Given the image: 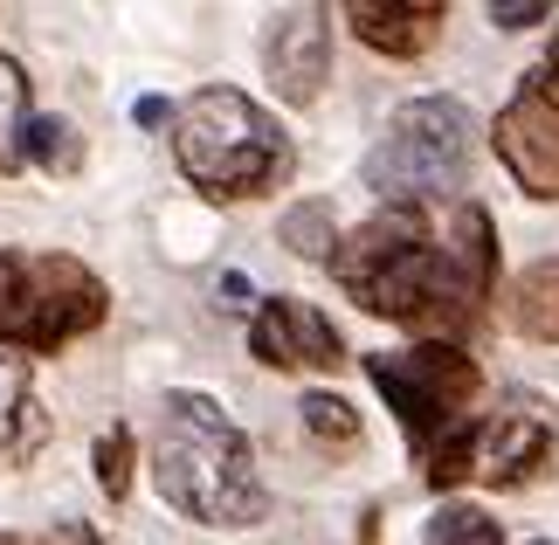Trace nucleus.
I'll list each match as a JSON object with an SVG mask.
<instances>
[{
  "label": "nucleus",
  "mask_w": 559,
  "mask_h": 545,
  "mask_svg": "<svg viewBox=\"0 0 559 545\" xmlns=\"http://www.w3.org/2000/svg\"><path fill=\"white\" fill-rule=\"evenodd\" d=\"M332 276L373 318L415 332H469L498 276V235L477 201L380 208L346 242H332Z\"/></svg>",
  "instance_id": "nucleus-1"
},
{
  "label": "nucleus",
  "mask_w": 559,
  "mask_h": 545,
  "mask_svg": "<svg viewBox=\"0 0 559 545\" xmlns=\"http://www.w3.org/2000/svg\"><path fill=\"white\" fill-rule=\"evenodd\" d=\"M153 484L193 525H255L270 511L263 470H255L249 435L228 422L207 394H166L153 435Z\"/></svg>",
  "instance_id": "nucleus-2"
},
{
  "label": "nucleus",
  "mask_w": 559,
  "mask_h": 545,
  "mask_svg": "<svg viewBox=\"0 0 559 545\" xmlns=\"http://www.w3.org/2000/svg\"><path fill=\"white\" fill-rule=\"evenodd\" d=\"M373 387L386 394V407L401 414L407 442H415V463L436 490L463 484L469 476V442H477V394H484V374L463 345H415V353H373L367 359Z\"/></svg>",
  "instance_id": "nucleus-3"
},
{
  "label": "nucleus",
  "mask_w": 559,
  "mask_h": 545,
  "mask_svg": "<svg viewBox=\"0 0 559 545\" xmlns=\"http://www.w3.org/2000/svg\"><path fill=\"white\" fill-rule=\"evenodd\" d=\"M174 159L207 201H255V193L290 180L297 152L255 97L228 91V83H207L174 118Z\"/></svg>",
  "instance_id": "nucleus-4"
},
{
  "label": "nucleus",
  "mask_w": 559,
  "mask_h": 545,
  "mask_svg": "<svg viewBox=\"0 0 559 545\" xmlns=\"http://www.w3.org/2000/svg\"><path fill=\"white\" fill-rule=\"evenodd\" d=\"M477 159V125L456 97H415L386 118L380 145L367 152L359 180H367L386 208H442L456 201Z\"/></svg>",
  "instance_id": "nucleus-5"
},
{
  "label": "nucleus",
  "mask_w": 559,
  "mask_h": 545,
  "mask_svg": "<svg viewBox=\"0 0 559 545\" xmlns=\"http://www.w3.org/2000/svg\"><path fill=\"white\" fill-rule=\"evenodd\" d=\"M111 311V291L76 256H28L0 249V345L21 353H56L83 332H97Z\"/></svg>",
  "instance_id": "nucleus-6"
},
{
  "label": "nucleus",
  "mask_w": 559,
  "mask_h": 545,
  "mask_svg": "<svg viewBox=\"0 0 559 545\" xmlns=\"http://www.w3.org/2000/svg\"><path fill=\"white\" fill-rule=\"evenodd\" d=\"M498 159L511 166V180H519L532 201H559V35L546 62L519 83V97L498 111Z\"/></svg>",
  "instance_id": "nucleus-7"
},
{
  "label": "nucleus",
  "mask_w": 559,
  "mask_h": 545,
  "mask_svg": "<svg viewBox=\"0 0 559 545\" xmlns=\"http://www.w3.org/2000/svg\"><path fill=\"white\" fill-rule=\"evenodd\" d=\"M559 449V414L546 394H525V387H511V394L498 401L477 422V442H469V476L477 484H532Z\"/></svg>",
  "instance_id": "nucleus-8"
},
{
  "label": "nucleus",
  "mask_w": 559,
  "mask_h": 545,
  "mask_svg": "<svg viewBox=\"0 0 559 545\" xmlns=\"http://www.w3.org/2000/svg\"><path fill=\"white\" fill-rule=\"evenodd\" d=\"M249 353L276 366V374H338L346 366V339L325 311L297 297H263L249 318Z\"/></svg>",
  "instance_id": "nucleus-9"
},
{
  "label": "nucleus",
  "mask_w": 559,
  "mask_h": 545,
  "mask_svg": "<svg viewBox=\"0 0 559 545\" xmlns=\"http://www.w3.org/2000/svg\"><path fill=\"white\" fill-rule=\"evenodd\" d=\"M263 62H270V83L284 104H311L332 76V21L325 8H290L270 21V42H263Z\"/></svg>",
  "instance_id": "nucleus-10"
},
{
  "label": "nucleus",
  "mask_w": 559,
  "mask_h": 545,
  "mask_svg": "<svg viewBox=\"0 0 559 545\" xmlns=\"http://www.w3.org/2000/svg\"><path fill=\"white\" fill-rule=\"evenodd\" d=\"M353 21V35L367 42V49L380 56H421V49H436V35H442V8L436 0H421V8H407V0H394V8H380V0H353L346 8Z\"/></svg>",
  "instance_id": "nucleus-11"
},
{
  "label": "nucleus",
  "mask_w": 559,
  "mask_h": 545,
  "mask_svg": "<svg viewBox=\"0 0 559 545\" xmlns=\"http://www.w3.org/2000/svg\"><path fill=\"white\" fill-rule=\"evenodd\" d=\"M49 442V414L35 401V380L14 353H0V470L28 463V455Z\"/></svg>",
  "instance_id": "nucleus-12"
},
{
  "label": "nucleus",
  "mask_w": 559,
  "mask_h": 545,
  "mask_svg": "<svg viewBox=\"0 0 559 545\" xmlns=\"http://www.w3.org/2000/svg\"><path fill=\"white\" fill-rule=\"evenodd\" d=\"M511 324L539 345H559V263H525L511 283Z\"/></svg>",
  "instance_id": "nucleus-13"
},
{
  "label": "nucleus",
  "mask_w": 559,
  "mask_h": 545,
  "mask_svg": "<svg viewBox=\"0 0 559 545\" xmlns=\"http://www.w3.org/2000/svg\"><path fill=\"white\" fill-rule=\"evenodd\" d=\"M28 76H21L14 56H0V173L28 166Z\"/></svg>",
  "instance_id": "nucleus-14"
},
{
  "label": "nucleus",
  "mask_w": 559,
  "mask_h": 545,
  "mask_svg": "<svg viewBox=\"0 0 559 545\" xmlns=\"http://www.w3.org/2000/svg\"><path fill=\"white\" fill-rule=\"evenodd\" d=\"M421 545H504V532H498V518L477 511V505H442L428 518Z\"/></svg>",
  "instance_id": "nucleus-15"
},
{
  "label": "nucleus",
  "mask_w": 559,
  "mask_h": 545,
  "mask_svg": "<svg viewBox=\"0 0 559 545\" xmlns=\"http://www.w3.org/2000/svg\"><path fill=\"white\" fill-rule=\"evenodd\" d=\"M305 435L318 449H359V407L338 394H305Z\"/></svg>",
  "instance_id": "nucleus-16"
},
{
  "label": "nucleus",
  "mask_w": 559,
  "mask_h": 545,
  "mask_svg": "<svg viewBox=\"0 0 559 545\" xmlns=\"http://www.w3.org/2000/svg\"><path fill=\"white\" fill-rule=\"evenodd\" d=\"M284 242L297 256H311V263H332V208L325 201H305L284 214Z\"/></svg>",
  "instance_id": "nucleus-17"
},
{
  "label": "nucleus",
  "mask_w": 559,
  "mask_h": 545,
  "mask_svg": "<svg viewBox=\"0 0 559 545\" xmlns=\"http://www.w3.org/2000/svg\"><path fill=\"white\" fill-rule=\"evenodd\" d=\"M28 152H35L49 173H76V166H83V145H76V132H70L62 118H35V125H28Z\"/></svg>",
  "instance_id": "nucleus-18"
},
{
  "label": "nucleus",
  "mask_w": 559,
  "mask_h": 545,
  "mask_svg": "<svg viewBox=\"0 0 559 545\" xmlns=\"http://www.w3.org/2000/svg\"><path fill=\"white\" fill-rule=\"evenodd\" d=\"M97 484L111 490V497L132 490V428H111V435L97 442Z\"/></svg>",
  "instance_id": "nucleus-19"
},
{
  "label": "nucleus",
  "mask_w": 559,
  "mask_h": 545,
  "mask_svg": "<svg viewBox=\"0 0 559 545\" xmlns=\"http://www.w3.org/2000/svg\"><path fill=\"white\" fill-rule=\"evenodd\" d=\"M0 545H104L83 518H62V525H49V532H0Z\"/></svg>",
  "instance_id": "nucleus-20"
},
{
  "label": "nucleus",
  "mask_w": 559,
  "mask_h": 545,
  "mask_svg": "<svg viewBox=\"0 0 559 545\" xmlns=\"http://www.w3.org/2000/svg\"><path fill=\"white\" fill-rule=\"evenodd\" d=\"M552 8H490V21H498V28H525V21H546Z\"/></svg>",
  "instance_id": "nucleus-21"
}]
</instances>
